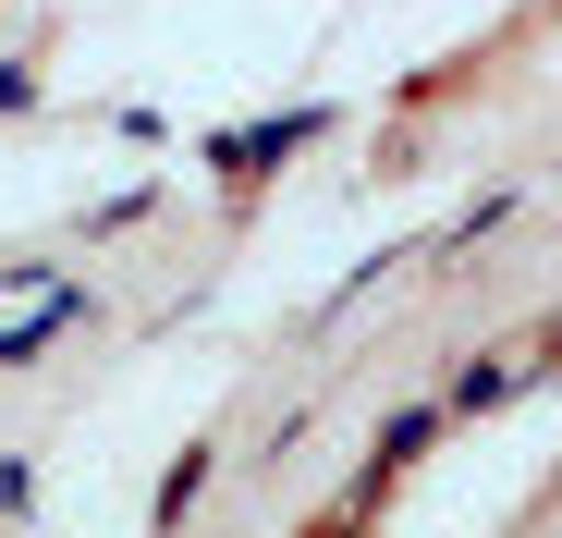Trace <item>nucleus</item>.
I'll use <instances>...</instances> for the list:
<instances>
[{
  "mask_svg": "<svg viewBox=\"0 0 562 538\" xmlns=\"http://www.w3.org/2000/svg\"><path fill=\"white\" fill-rule=\"evenodd\" d=\"M49 318H74V282H49V269H25V282H0V355H25Z\"/></svg>",
  "mask_w": 562,
  "mask_h": 538,
  "instance_id": "f257e3e1",
  "label": "nucleus"
}]
</instances>
